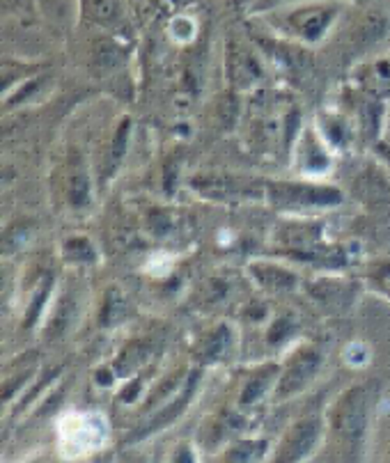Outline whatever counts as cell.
<instances>
[{
  "instance_id": "cell-14",
  "label": "cell",
  "mask_w": 390,
  "mask_h": 463,
  "mask_svg": "<svg viewBox=\"0 0 390 463\" xmlns=\"http://www.w3.org/2000/svg\"><path fill=\"white\" fill-rule=\"evenodd\" d=\"M128 138H131V119H122L115 131L113 140H110V149H109V156H106L104 163V175L106 177H113L118 173V168L122 165L124 156H127V149H128Z\"/></svg>"
},
{
  "instance_id": "cell-27",
  "label": "cell",
  "mask_w": 390,
  "mask_h": 463,
  "mask_svg": "<svg viewBox=\"0 0 390 463\" xmlns=\"http://www.w3.org/2000/svg\"><path fill=\"white\" fill-rule=\"evenodd\" d=\"M291 3H299V0H255L251 5V10L255 12V14H264V12L278 10V7L291 5Z\"/></svg>"
},
{
  "instance_id": "cell-8",
  "label": "cell",
  "mask_w": 390,
  "mask_h": 463,
  "mask_svg": "<svg viewBox=\"0 0 390 463\" xmlns=\"http://www.w3.org/2000/svg\"><path fill=\"white\" fill-rule=\"evenodd\" d=\"M198 381H200V372L198 370L191 372V374L186 376V381H184L182 390L175 394L173 400H170L168 404L164 406V409H158L157 413L149 415L147 422L140 424V427L134 431V436H128L127 443H138V440L149 439V436H154L157 431H161L164 427L173 424L175 420L179 418V415H184V411L188 409V404H191L193 397H195V390H198Z\"/></svg>"
},
{
  "instance_id": "cell-3",
  "label": "cell",
  "mask_w": 390,
  "mask_h": 463,
  "mask_svg": "<svg viewBox=\"0 0 390 463\" xmlns=\"http://www.w3.org/2000/svg\"><path fill=\"white\" fill-rule=\"evenodd\" d=\"M267 200L285 213H312L340 207L345 193L331 184L319 182H267Z\"/></svg>"
},
{
  "instance_id": "cell-28",
  "label": "cell",
  "mask_w": 390,
  "mask_h": 463,
  "mask_svg": "<svg viewBox=\"0 0 390 463\" xmlns=\"http://www.w3.org/2000/svg\"><path fill=\"white\" fill-rule=\"evenodd\" d=\"M379 154H381V158H384L385 168H388V173H390V145H379Z\"/></svg>"
},
{
  "instance_id": "cell-24",
  "label": "cell",
  "mask_w": 390,
  "mask_h": 463,
  "mask_svg": "<svg viewBox=\"0 0 390 463\" xmlns=\"http://www.w3.org/2000/svg\"><path fill=\"white\" fill-rule=\"evenodd\" d=\"M168 30L177 42H191L195 35V24H193L191 16H175Z\"/></svg>"
},
{
  "instance_id": "cell-15",
  "label": "cell",
  "mask_w": 390,
  "mask_h": 463,
  "mask_svg": "<svg viewBox=\"0 0 390 463\" xmlns=\"http://www.w3.org/2000/svg\"><path fill=\"white\" fill-rule=\"evenodd\" d=\"M70 204L71 207L81 209L90 203V197H92V188H90V173L85 168V163L81 158H76L74 165H71L70 173Z\"/></svg>"
},
{
  "instance_id": "cell-10",
  "label": "cell",
  "mask_w": 390,
  "mask_h": 463,
  "mask_svg": "<svg viewBox=\"0 0 390 463\" xmlns=\"http://www.w3.org/2000/svg\"><path fill=\"white\" fill-rule=\"evenodd\" d=\"M248 273L260 289L271 291V294H285V291L297 289L299 285L297 273L273 261H252Z\"/></svg>"
},
{
  "instance_id": "cell-1",
  "label": "cell",
  "mask_w": 390,
  "mask_h": 463,
  "mask_svg": "<svg viewBox=\"0 0 390 463\" xmlns=\"http://www.w3.org/2000/svg\"><path fill=\"white\" fill-rule=\"evenodd\" d=\"M342 10L345 0H299L260 16L281 37L299 44H319L340 19Z\"/></svg>"
},
{
  "instance_id": "cell-22",
  "label": "cell",
  "mask_w": 390,
  "mask_h": 463,
  "mask_svg": "<svg viewBox=\"0 0 390 463\" xmlns=\"http://www.w3.org/2000/svg\"><path fill=\"white\" fill-rule=\"evenodd\" d=\"M294 330H297V321H294V317H287V315L278 317V319L271 324V328H269L267 340L271 342V345H281V342H285Z\"/></svg>"
},
{
  "instance_id": "cell-7",
  "label": "cell",
  "mask_w": 390,
  "mask_h": 463,
  "mask_svg": "<svg viewBox=\"0 0 390 463\" xmlns=\"http://www.w3.org/2000/svg\"><path fill=\"white\" fill-rule=\"evenodd\" d=\"M225 76L234 90L255 88L264 80V64L251 46L230 40L225 51Z\"/></svg>"
},
{
  "instance_id": "cell-16",
  "label": "cell",
  "mask_w": 390,
  "mask_h": 463,
  "mask_svg": "<svg viewBox=\"0 0 390 463\" xmlns=\"http://www.w3.org/2000/svg\"><path fill=\"white\" fill-rule=\"evenodd\" d=\"M267 440H237V443L225 452L223 463H260V458L267 454Z\"/></svg>"
},
{
  "instance_id": "cell-11",
  "label": "cell",
  "mask_w": 390,
  "mask_h": 463,
  "mask_svg": "<svg viewBox=\"0 0 390 463\" xmlns=\"http://www.w3.org/2000/svg\"><path fill=\"white\" fill-rule=\"evenodd\" d=\"M278 376H281V367L278 365H262L255 374L248 376L242 394H239V409H252V406L260 404L269 392L276 390Z\"/></svg>"
},
{
  "instance_id": "cell-5",
  "label": "cell",
  "mask_w": 390,
  "mask_h": 463,
  "mask_svg": "<svg viewBox=\"0 0 390 463\" xmlns=\"http://www.w3.org/2000/svg\"><path fill=\"white\" fill-rule=\"evenodd\" d=\"M321 365H324V354L317 345H303L299 346L291 358L287 360V365L281 367V376H278L276 390L273 397L276 400H290L297 397L299 392L308 388L319 374Z\"/></svg>"
},
{
  "instance_id": "cell-9",
  "label": "cell",
  "mask_w": 390,
  "mask_h": 463,
  "mask_svg": "<svg viewBox=\"0 0 390 463\" xmlns=\"http://www.w3.org/2000/svg\"><path fill=\"white\" fill-rule=\"evenodd\" d=\"M297 163L303 175H312V177L324 175L331 168V154H328L327 140L321 138L317 131H312V128H306L299 136Z\"/></svg>"
},
{
  "instance_id": "cell-25",
  "label": "cell",
  "mask_w": 390,
  "mask_h": 463,
  "mask_svg": "<svg viewBox=\"0 0 390 463\" xmlns=\"http://www.w3.org/2000/svg\"><path fill=\"white\" fill-rule=\"evenodd\" d=\"M122 62V53H119V46L115 44H101L100 46V64L101 67H115V64Z\"/></svg>"
},
{
  "instance_id": "cell-23",
  "label": "cell",
  "mask_w": 390,
  "mask_h": 463,
  "mask_svg": "<svg viewBox=\"0 0 390 463\" xmlns=\"http://www.w3.org/2000/svg\"><path fill=\"white\" fill-rule=\"evenodd\" d=\"M370 282L390 298V260L376 261L370 267Z\"/></svg>"
},
{
  "instance_id": "cell-12",
  "label": "cell",
  "mask_w": 390,
  "mask_h": 463,
  "mask_svg": "<svg viewBox=\"0 0 390 463\" xmlns=\"http://www.w3.org/2000/svg\"><path fill=\"white\" fill-rule=\"evenodd\" d=\"M308 291H310V298H315L321 307L338 312L351 306L356 289L349 282L331 280V278H328V280H315Z\"/></svg>"
},
{
  "instance_id": "cell-26",
  "label": "cell",
  "mask_w": 390,
  "mask_h": 463,
  "mask_svg": "<svg viewBox=\"0 0 390 463\" xmlns=\"http://www.w3.org/2000/svg\"><path fill=\"white\" fill-rule=\"evenodd\" d=\"M170 463H198V454H195L193 445L182 443L177 445V449H175L173 457H170Z\"/></svg>"
},
{
  "instance_id": "cell-6",
  "label": "cell",
  "mask_w": 390,
  "mask_h": 463,
  "mask_svg": "<svg viewBox=\"0 0 390 463\" xmlns=\"http://www.w3.org/2000/svg\"><path fill=\"white\" fill-rule=\"evenodd\" d=\"M321 439H324V418L319 413L306 415L291 424L269 463H303L315 454Z\"/></svg>"
},
{
  "instance_id": "cell-13",
  "label": "cell",
  "mask_w": 390,
  "mask_h": 463,
  "mask_svg": "<svg viewBox=\"0 0 390 463\" xmlns=\"http://www.w3.org/2000/svg\"><path fill=\"white\" fill-rule=\"evenodd\" d=\"M230 349H233V330H230V326H218L205 335L195 355H198L200 363H218V360L225 358Z\"/></svg>"
},
{
  "instance_id": "cell-21",
  "label": "cell",
  "mask_w": 390,
  "mask_h": 463,
  "mask_svg": "<svg viewBox=\"0 0 390 463\" xmlns=\"http://www.w3.org/2000/svg\"><path fill=\"white\" fill-rule=\"evenodd\" d=\"M175 227H177V218L173 212H152L149 216V230L157 237H168L175 232Z\"/></svg>"
},
{
  "instance_id": "cell-31",
  "label": "cell",
  "mask_w": 390,
  "mask_h": 463,
  "mask_svg": "<svg viewBox=\"0 0 390 463\" xmlns=\"http://www.w3.org/2000/svg\"><path fill=\"white\" fill-rule=\"evenodd\" d=\"M345 3H347V0H345Z\"/></svg>"
},
{
  "instance_id": "cell-20",
  "label": "cell",
  "mask_w": 390,
  "mask_h": 463,
  "mask_svg": "<svg viewBox=\"0 0 390 463\" xmlns=\"http://www.w3.org/2000/svg\"><path fill=\"white\" fill-rule=\"evenodd\" d=\"M51 287H53V278H46V280L40 285V289H37L35 298H33V303H30L28 312H25V319H24L25 328H33V326L37 324V319H40L42 307H44V303L49 301Z\"/></svg>"
},
{
  "instance_id": "cell-18",
  "label": "cell",
  "mask_w": 390,
  "mask_h": 463,
  "mask_svg": "<svg viewBox=\"0 0 390 463\" xmlns=\"http://www.w3.org/2000/svg\"><path fill=\"white\" fill-rule=\"evenodd\" d=\"M62 255L70 264H92L97 261V250L85 237H70L62 243Z\"/></svg>"
},
{
  "instance_id": "cell-19",
  "label": "cell",
  "mask_w": 390,
  "mask_h": 463,
  "mask_svg": "<svg viewBox=\"0 0 390 463\" xmlns=\"http://www.w3.org/2000/svg\"><path fill=\"white\" fill-rule=\"evenodd\" d=\"M85 14L101 25H113L119 19V0H83Z\"/></svg>"
},
{
  "instance_id": "cell-17",
  "label": "cell",
  "mask_w": 390,
  "mask_h": 463,
  "mask_svg": "<svg viewBox=\"0 0 390 463\" xmlns=\"http://www.w3.org/2000/svg\"><path fill=\"white\" fill-rule=\"evenodd\" d=\"M127 315H128L127 296H124L118 287H113V289H109L104 306H101V317H100L101 326H104V328L118 326L119 321L127 319Z\"/></svg>"
},
{
  "instance_id": "cell-4",
  "label": "cell",
  "mask_w": 390,
  "mask_h": 463,
  "mask_svg": "<svg viewBox=\"0 0 390 463\" xmlns=\"http://www.w3.org/2000/svg\"><path fill=\"white\" fill-rule=\"evenodd\" d=\"M188 186L212 203H246V200L267 197V182H260L248 175L203 173L191 177Z\"/></svg>"
},
{
  "instance_id": "cell-29",
  "label": "cell",
  "mask_w": 390,
  "mask_h": 463,
  "mask_svg": "<svg viewBox=\"0 0 390 463\" xmlns=\"http://www.w3.org/2000/svg\"><path fill=\"white\" fill-rule=\"evenodd\" d=\"M227 3H233V5H246V3H255V0H227Z\"/></svg>"
},
{
  "instance_id": "cell-30",
  "label": "cell",
  "mask_w": 390,
  "mask_h": 463,
  "mask_svg": "<svg viewBox=\"0 0 390 463\" xmlns=\"http://www.w3.org/2000/svg\"><path fill=\"white\" fill-rule=\"evenodd\" d=\"M388 463H390V457H388Z\"/></svg>"
},
{
  "instance_id": "cell-2",
  "label": "cell",
  "mask_w": 390,
  "mask_h": 463,
  "mask_svg": "<svg viewBox=\"0 0 390 463\" xmlns=\"http://www.w3.org/2000/svg\"><path fill=\"white\" fill-rule=\"evenodd\" d=\"M372 415L370 385H354L340 397L331 413L333 431L342 445L345 463H363L366 457L367 431Z\"/></svg>"
}]
</instances>
